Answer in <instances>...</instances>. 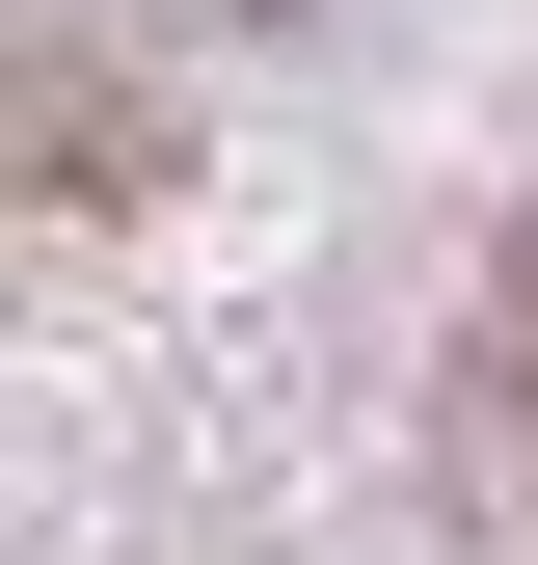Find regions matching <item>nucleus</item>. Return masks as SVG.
Wrapping results in <instances>:
<instances>
[{
	"label": "nucleus",
	"mask_w": 538,
	"mask_h": 565,
	"mask_svg": "<svg viewBox=\"0 0 538 565\" xmlns=\"http://www.w3.org/2000/svg\"><path fill=\"white\" fill-rule=\"evenodd\" d=\"M512 404H538V297H512Z\"/></svg>",
	"instance_id": "1"
}]
</instances>
